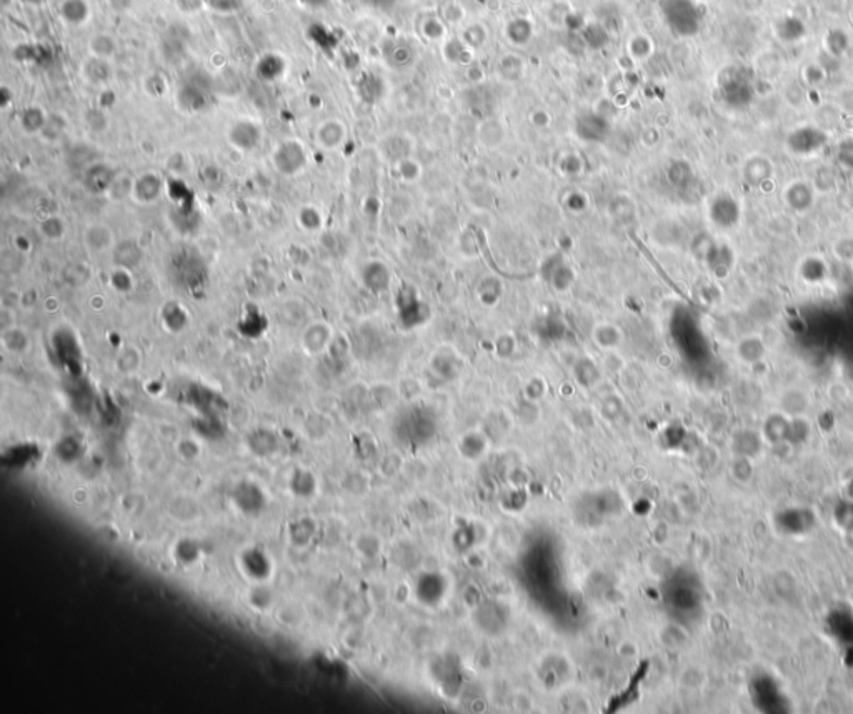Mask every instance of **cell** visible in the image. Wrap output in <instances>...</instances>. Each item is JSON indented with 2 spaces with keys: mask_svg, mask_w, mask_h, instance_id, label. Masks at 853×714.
Segmentation results:
<instances>
[{
  "mask_svg": "<svg viewBox=\"0 0 853 714\" xmlns=\"http://www.w3.org/2000/svg\"><path fill=\"white\" fill-rule=\"evenodd\" d=\"M165 189L164 178L156 172H145L133 178L131 198L139 205H152L162 197Z\"/></svg>",
  "mask_w": 853,
  "mask_h": 714,
  "instance_id": "cell-4",
  "label": "cell"
},
{
  "mask_svg": "<svg viewBox=\"0 0 853 714\" xmlns=\"http://www.w3.org/2000/svg\"><path fill=\"white\" fill-rule=\"evenodd\" d=\"M112 285H114L117 291H131L133 287L131 270L117 266L114 273H112Z\"/></svg>",
  "mask_w": 853,
  "mask_h": 714,
  "instance_id": "cell-30",
  "label": "cell"
},
{
  "mask_svg": "<svg viewBox=\"0 0 853 714\" xmlns=\"http://www.w3.org/2000/svg\"><path fill=\"white\" fill-rule=\"evenodd\" d=\"M479 140L488 148H495L505 140V128L500 120L487 119L479 125Z\"/></svg>",
  "mask_w": 853,
  "mask_h": 714,
  "instance_id": "cell-17",
  "label": "cell"
},
{
  "mask_svg": "<svg viewBox=\"0 0 853 714\" xmlns=\"http://www.w3.org/2000/svg\"><path fill=\"white\" fill-rule=\"evenodd\" d=\"M330 338H332V328H330V325L325 323V321H313V323L305 328L302 335L304 348L307 350V352L317 353L330 343Z\"/></svg>",
  "mask_w": 853,
  "mask_h": 714,
  "instance_id": "cell-11",
  "label": "cell"
},
{
  "mask_svg": "<svg viewBox=\"0 0 853 714\" xmlns=\"http://www.w3.org/2000/svg\"><path fill=\"white\" fill-rule=\"evenodd\" d=\"M627 50H629L630 57H632L633 60L643 62L652 56V52H654V42H652V39L648 35H643V33H635V35L630 37L629 44H627Z\"/></svg>",
  "mask_w": 853,
  "mask_h": 714,
  "instance_id": "cell-21",
  "label": "cell"
},
{
  "mask_svg": "<svg viewBox=\"0 0 853 714\" xmlns=\"http://www.w3.org/2000/svg\"><path fill=\"white\" fill-rule=\"evenodd\" d=\"M107 3L110 6L112 10L115 12H127L131 10L133 6V0H107Z\"/></svg>",
  "mask_w": 853,
  "mask_h": 714,
  "instance_id": "cell-34",
  "label": "cell"
},
{
  "mask_svg": "<svg viewBox=\"0 0 853 714\" xmlns=\"http://www.w3.org/2000/svg\"><path fill=\"white\" fill-rule=\"evenodd\" d=\"M67 230H69V227H67V222L62 216L58 215H49L45 216L44 220L39 223V232L40 235L45 238L47 241H60L64 240L67 235Z\"/></svg>",
  "mask_w": 853,
  "mask_h": 714,
  "instance_id": "cell-18",
  "label": "cell"
},
{
  "mask_svg": "<svg viewBox=\"0 0 853 714\" xmlns=\"http://www.w3.org/2000/svg\"><path fill=\"white\" fill-rule=\"evenodd\" d=\"M362 282L363 285L369 288L374 294L386 291L390 287V270L387 269L386 263L380 260H372L363 266L362 270Z\"/></svg>",
  "mask_w": 853,
  "mask_h": 714,
  "instance_id": "cell-8",
  "label": "cell"
},
{
  "mask_svg": "<svg viewBox=\"0 0 853 714\" xmlns=\"http://www.w3.org/2000/svg\"><path fill=\"white\" fill-rule=\"evenodd\" d=\"M322 222H324V216H322V212L317 207L305 205L302 207V210L299 212V223L304 230H307V232L319 230V228L322 227Z\"/></svg>",
  "mask_w": 853,
  "mask_h": 714,
  "instance_id": "cell-27",
  "label": "cell"
},
{
  "mask_svg": "<svg viewBox=\"0 0 853 714\" xmlns=\"http://www.w3.org/2000/svg\"><path fill=\"white\" fill-rule=\"evenodd\" d=\"M815 192L809 183L795 182L785 190V202L795 212H806L813 205Z\"/></svg>",
  "mask_w": 853,
  "mask_h": 714,
  "instance_id": "cell-14",
  "label": "cell"
},
{
  "mask_svg": "<svg viewBox=\"0 0 853 714\" xmlns=\"http://www.w3.org/2000/svg\"><path fill=\"white\" fill-rule=\"evenodd\" d=\"M530 119H532V124L537 125V127H549L550 125V115L549 112L545 110H535Z\"/></svg>",
  "mask_w": 853,
  "mask_h": 714,
  "instance_id": "cell-33",
  "label": "cell"
},
{
  "mask_svg": "<svg viewBox=\"0 0 853 714\" xmlns=\"http://www.w3.org/2000/svg\"><path fill=\"white\" fill-rule=\"evenodd\" d=\"M487 39H488L487 28H485V25L479 24V22H474V24L467 25V27H463L462 35H460V42L472 50L477 47H482L485 42H487Z\"/></svg>",
  "mask_w": 853,
  "mask_h": 714,
  "instance_id": "cell-23",
  "label": "cell"
},
{
  "mask_svg": "<svg viewBox=\"0 0 853 714\" xmlns=\"http://www.w3.org/2000/svg\"><path fill=\"white\" fill-rule=\"evenodd\" d=\"M207 2L208 0H175L177 7L187 15L197 14V12H200L207 6Z\"/></svg>",
  "mask_w": 853,
  "mask_h": 714,
  "instance_id": "cell-31",
  "label": "cell"
},
{
  "mask_svg": "<svg viewBox=\"0 0 853 714\" xmlns=\"http://www.w3.org/2000/svg\"><path fill=\"white\" fill-rule=\"evenodd\" d=\"M132 187H133V177H131L129 173H117L106 197L112 198V200H124L127 197L131 198Z\"/></svg>",
  "mask_w": 853,
  "mask_h": 714,
  "instance_id": "cell-24",
  "label": "cell"
},
{
  "mask_svg": "<svg viewBox=\"0 0 853 714\" xmlns=\"http://www.w3.org/2000/svg\"><path fill=\"white\" fill-rule=\"evenodd\" d=\"M549 266L550 271H547L545 278L549 280L550 285L558 291H567L568 288H570L572 282H574V271H572L570 266L562 260L560 255H555V257L550 258Z\"/></svg>",
  "mask_w": 853,
  "mask_h": 714,
  "instance_id": "cell-13",
  "label": "cell"
},
{
  "mask_svg": "<svg viewBox=\"0 0 853 714\" xmlns=\"http://www.w3.org/2000/svg\"><path fill=\"white\" fill-rule=\"evenodd\" d=\"M272 165L275 172L283 177H295L307 169L308 153L302 142L295 139L282 140L272 152Z\"/></svg>",
  "mask_w": 853,
  "mask_h": 714,
  "instance_id": "cell-1",
  "label": "cell"
},
{
  "mask_svg": "<svg viewBox=\"0 0 853 714\" xmlns=\"http://www.w3.org/2000/svg\"><path fill=\"white\" fill-rule=\"evenodd\" d=\"M595 343L602 348H615L622 343V330L613 323H600L593 330Z\"/></svg>",
  "mask_w": 853,
  "mask_h": 714,
  "instance_id": "cell-19",
  "label": "cell"
},
{
  "mask_svg": "<svg viewBox=\"0 0 853 714\" xmlns=\"http://www.w3.org/2000/svg\"><path fill=\"white\" fill-rule=\"evenodd\" d=\"M587 205H588V200H587V197H585L583 194H579V192H575V194L568 195V198H567L568 210L577 212V214H579V212H583L585 208H587Z\"/></svg>",
  "mask_w": 853,
  "mask_h": 714,
  "instance_id": "cell-32",
  "label": "cell"
},
{
  "mask_svg": "<svg viewBox=\"0 0 853 714\" xmlns=\"http://www.w3.org/2000/svg\"><path fill=\"white\" fill-rule=\"evenodd\" d=\"M47 119L49 115L45 114L44 108L39 105H28L25 107L22 114H20L19 122L25 133H28V135H40L45 124H47Z\"/></svg>",
  "mask_w": 853,
  "mask_h": 714,
  "instance_id": "cell-15",
  "label": "cell"
},
{
  "mask_svg": "<svg viewBox=\"0 0 853 714\" xmlns=\"http://www.w3.org/2000/svg\"><path fill=\"white\" fill-rule=\"evenodd\" d=\"M60 15L65 24L82 25L90 15V7L87 0H64L60 6Z\"/></svg>",
  "mask_w": 853,
  "mask_h": 714,
  "instance_id": "cell-16",
  "label": "cell"
},
{
  "mask_svg": "<svg viewBox=\"0 0 853 714\" xmlns=\"http://www.w3.org/2000/svg\"><path fill=\"white\" fill-rule=\"evenodd\" d=\"M479 295L483 305H495L502 295V283L495 278H485L479 287Z\"/></svg>",
  "mask_w": 853,
  "mask_h": 714,
  "instance_id": "cell-29",
  "label": "cell"
},
{
  "mask_svg": "<svg viewBox=\"0 0 853 714\" xmlns=\"http://www.w3.org/2000/svg\"><path fill=\"white\" fill-rule=\"evenodd\" d=\"M115 175L117 172L110 165L103 162H94L85 170H82V183L92 195H107Z\"/></svg>",
  "mask_w": 853,
  "mask_h": 714,
  "instance_id": "cell-6",
  "label": "cell"
},
{
  "mask_svg": "<svg viewBox=\"0 0 853 714\" xmlns=\"http://www.w3.org/2000/svg\"><path fill=\"white\" fill-rule=\"evenodd\" d=\"M83 246L92 255L112 253L117 245V237L114 228L106 222H92L85 227L82 235Z\"/></svg>",
  "mask_w": 853,
  "mask_h": 714,
  "instance_id": "cell-3",
  "label": "cell"
},
{
  "mask_svg": "<svg viewBox=\"0 0 853 714\" xmlns=\"http://www.w3.org/2000/svg\"><path fill=\"white\" fill-rule=\"evenodd\" d=\"M827 142V135L815 127H802L792 132L788 137V147L793 153L810 155L820 150Z\"/></svg>",
  "mask_w": 853,
  "mask_h": 714,
  "instance_id": "cell-7",
  "label": "cell"
},
{
  "mask_svg": "<svg viewBox=\"0 0 853 714\" xmlns=\"http://www.w3.org/2000/svg\"><path fill=\"white\" fill-rule=\"evenodd\" d=\"M710 219L718 227H731L738 220V205L730 197H718L710 207Z\"/></svg>",
  "mask_w": 853,
  "mask_h": 714,
  "instance_id": "cell-12",
  "label": "cell"
},
{
  "mask_svg": "<svg viewBox=\"0 0 853 714\" xmlns=\"http://www.w3.org/2000/svg\"><path fill=\"white\" fill-rule=\"evenodd\" d=\"M2 338L3 345H6L8 350H12V352H22V350H25V346L28 345L27 333L19 327H14V325L8 328H3Z\"/></svg>",
  "mask_w": 853,
  "mask_h": 714,
  "instance_id": "cell-26",
  "label": "cell"
},
{
  "mask_svg": "<svg viewBox=\"0 0 853 714\" xmlns=\"http://www.w3.org/2000/svg\"><path fill=\"white\" fill-rule=\"evenodd\" d=\"M117 52V40L110 33H97L89 40V53L92 57L110 58Z\"/></svg>",
  "mask_w": 853,
  "mask_h": 714,
  "instance_id": "cell-20",
  "label": "cell"
},
{
  "mask_svg": "<svg viewBox=\"0 0 853 714\" xmlns=\"http://www.w3.org/2000/svg\"><path fill=\"white\" fill-rule=\"evenodd\" d=\"M395 170L397 173H399L400 180H404L405 183H415L419 182L422 178V175H424V167L417 158L411 157H405L400 162H397L395 164Z\"/></svg>",
  "mask_w": 853,
  "mask_h": 714,
  "instance_id": "cell-22",
  "label": "cell"
},
{
  "mask_svg": "<svg viewBox=\"0 0 853 714\" xmlns=\"http://www.w3.org/2000/svg\"><path fill=\"white\" fill-rule=\"evenodd\" d=\"M112 255H114L115 265L127 270L135 269V266H139L140 262L144 260V250H142V246L137 244L135 240H132V238H125L122 241H117Z\"/></svg>",
  "mask_w": 853,
  "mask_h": 714,
  "instance_id": "cell-9",
  "label": "cell"
},
{
  "mask_svg": "<svg viewBox=\"0 0 853 714\" xmlns=\"http://www.w3.org/2000/svg\"><path fill=\"white\" fill-rule=\"evenodd\" d=\"M558 169L565 177H579L583 173V158L579 153H565L558 162Z\"/></svg>",
  "mask_w": 853,
  "mask_h": 714,
  "instance_id": "cell-28",
  "label": "cell"
},
{
  "mask_svg": "<svg viewBox=\"0 0 853 714\" xmlns=\"http://www.w3.org/2000/svg\"><path fill=\"white\" fill-rule=\"evenodd\" d=\"M227 140L238 152L249 153L260 145L262 128L250 119L235 120L227 130Z\"/></svg>",
  "mask_w": 853,
  "mask_h": 714,
  "instance_id": "cell-2",
  "label": "cell"
},
{
  "mask_svg": "<svg viewBox=\"0 0 853 714\" xmlns=\"http://www.w3.org/2000/svg\"><path fill=\"white\" fill-rule=\"evenodd\" d=\"M24 2H27V3H37V2H39V0H24Z\"/></svg>",
  "mask_w": 853,
  "mask_h": 714,
  "instance_id": "cell-36",
  "label": "cell"
},
{
  "mask_svg": "<svg viewBox=\"0 0 853 714\" xmlns=\"http://www.w3.org/2000/svg\"><path fill=\"white\" fill-rule=\"evenodd\" d=\"M67 130V120L62 117L60 114H50L47 119V124H45L44 130L40 132L42 139L45 142H57L58 139H62V135H64Z\"/></svg>",
  "mask_w": 853,
  "mask_h": 714,
  "instance_id": "cell-25",
  "label": "cell"
},
{
  "mask_svg": "<svg viewBox=\"0 0 853 714\" xmlns=\"http://www.w3.org/2000/svg\"><path fill=\"white\" fill-rule=\"evenodd\" d=\"M81 75L87 83L99 87V85H106V83L110 80L112 69H110V64H108L107 58H99V57L90 56L82 64Z\"/></svg>",
  "mask_w": 853,
  "mask_h": 714,
  "instance_id": "cell-10",
  "label": "cell"
},
{
  "mask_svg": "<svg viewBox=\"0 0 853 714\" xmlns=\"http://www.w3.org/2000/svg\"><path fill=\"white\" fill-rule=\"evenodd\" d=\"M347 137H349V130L340 119H327L315 128V144L327 152L344 147Z\"/></svg>",
  "mask_w": 853,
  "mask_h": 714,
  "instance_id": "cell-5",
  "label": "cell"
},
{
  "mask_svg": "<svg viewBox=\"0 0 853 714\" xmlns=\"http://www.w3.org/2000/svg\"><path fill=\"white\" fill-rule=\"evenodd\" d=\"M0 92H2V108H3V110H6L7 105H8L7 100H12V97H10L12 94H10V90L7 89V87H2V90H0Z\"/></svg>",
  "mask_w": 853,
  "mask_h": 714,
  "instance_id": "cell-35",
  "label": "cell"
}]
</instances>
